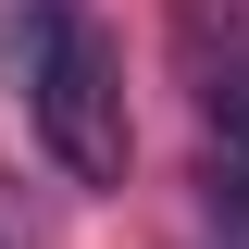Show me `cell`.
<instances>
[{
	"label": "cell",
	"instance_id": "obj_2",
	"mask_svg": "<svg viewBox=\"0 0 249 249\" xmlns=\"http://www.w3.org/2000/svg\"><path fill=\"white\" fill-rule=\"evenodd\" d=\"M175 62H187V88H199V112H212V137L249 150V13L187 0L175 13Z\"/></svg>",
	"mask_w": 249,
	"mask_h": 249
},
{
	"label": "cell",
	"instance_id": "obj_1",
	"mask_svg": "<svg viewBox=\"0 0 249 249\" xmlns=\"http://www.w3.org/2000/svg\"><path fill=\"white\" fill-rule=\"evenodd\" d=\"M25 112L50 137V162L75 187H124V75H112V37L75 13V0H37L25 13Z\"/></svg>",
	"mask_w": 249,
	"mask_h": 249
}]
</instances>
